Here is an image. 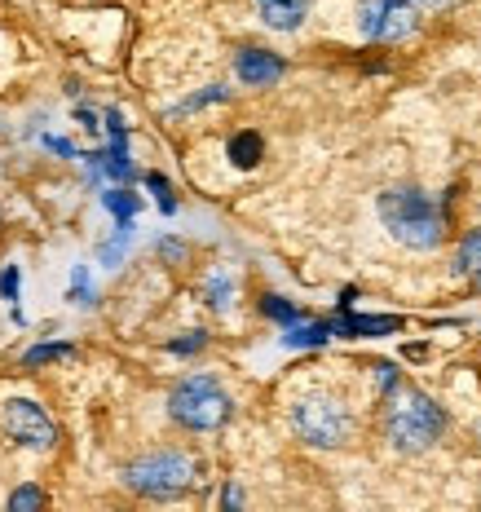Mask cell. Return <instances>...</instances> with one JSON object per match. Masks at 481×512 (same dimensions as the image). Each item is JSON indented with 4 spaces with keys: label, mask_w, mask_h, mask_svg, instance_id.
<instances>
[{
    "label": "cell",
    "mask_w": 481,
    "mask_h": 512,
    "mask_svg": "<svg viewBox=\"0 0 481 512\" xmlns=\"http://www.w3.org/2000/svg\"><path fill=\"white\" fill-rule=\"evenodd\" d=\"M376 212H380L384 230H389L402 248L429 252V248H437V243L446 239L442 208H437L433 195H429V190H420V186H389V190H380Z\"/></svg>",
    "instance_id": "1"
},
{
    "label": "cell",
    "mask_w": 481,
    "mask_h": 512,
    "mask_svg": "<svg viewBox=\"0 0 481 512\" xmlns=\"http://www.w3.org/2000/svg\"><path fill=\"white\" fill-rule=\"evenodd\" d=\"M446 433V411L437 407L429 393L420 389H389V407H384V437L393 451L420 455L442 442Z\"/></svg>",
    "instance_id": "2"
},
{
    "label": "cell",
    "mask_w": 481,
    "mask_h": 512,
    "mask_svg": "<svg viewBox=\"0 0 481 512\" xmlns=\"http://www.w3.org/2000/svg\"><path fill=\"white\" fill-rule=\"evenodd\" d=\"M168 415L190 433H217L230 424L234 398L217 376H186V380L173 384V393H168Z\"/></svg>",
    "instance_id": "3"
},
{
    "label": "cell",
    "mask_w": 481,
    "mask_h": 512,
    "mask_svg": "<svg viewBox=\"0 0 481 512\" xmlns=\"http://www.w3.org/2000/svg\"><path fill=\"white\" fill-rule=\"evenodd\" d=\"M199 482V460L186 451H151L124 468V486L146 499H177Z\"/></svg>",
    "instance_id": "4"
},
{
    "label": "cell",
    "mask_w": 481,
    "mask_h": 512,
    "mask_svg": "<svg viewBox=\"0 0 481 512\" xmlns=\"http://www.w3.org/2000/svg\"><path fill=\"white\" fill-rule=\"evenodd\" d=\"M292 429L305 446H318V451H336V446L349 442L354 433V411L327 389L301 393L292 402Z\"/></svg>",
    "instance_id": "5"
},
{
    "label": "cell",
    "mask_w": 481,
    "mask_h": 512,
    "mask_svg": "<svg viewBox=\"0 0 481 512\" xmlns=\"http://www.w3.org/2000/svg\"><path fill=\"white\" fill-rule=\"evenodd\" d=\"M424 14V0H362L358 5V27L376 45H398V40L415 36Z\"/></svg>",
    "instance_id": "6"
},
{
    "label": "cell",
    "mask_w": 481,
    "mask_h": 512,
    "mask_svg": "<svg viewBox=\"0 0 481 512\" xmlns=\"http://www.w3.org/2000/svg\"><path fill=\"white\" fill-rule=\"evenodd\" d=\"M0 429L14 437L18 446H27V451H53V446H58V424L31 398H9L5 407H0Z\"/></svg>",
    "instance_id": "7"
},
{
    "label": "cell",
    "mask_w": 481,
    "mask_h": 512,
    "mask_svg": "<svg viewBox=\"0 0 481 512\" xmlns=\"http://www.w3.org/2000/svg\"><path fill=\"white\" fill-rule=\"evenodd\" d=\"M283 71H287V62L279 58V53H270V49H239V58H234V76H239L248 89H270V84H279L283 80Z\"/></svg>",
    "instance_id": "8"
},
{
    "label": "cell",
    "mask_w": 481,
    "mask_h": 512,
    "mask_svg": "<svg viewBox=\"0 0 481 512\" xmlns=\"http://www.w3.org/2000/svg\"><path fill=\"white\" fill-rule=\"evenodd\" d=\"M256 14L270 31H296L309 18V0H256Z\"/></svg>",
    "instance_id": "9"
},
{
    "label": "cell",
    "mask_w": 481,
    "mask_h": 512,
    "mask_svg": "<svg viewBox=\"0 0 481 512\" xmlns=\"http://www.w3.org/2000/svg\"><path fill=\"white\" fill-rule=\"evenodd\" d=\"M402 332L398 314H340L336 318V336H393Z\"/></svg>",
    "instance_id": "10"
},
{
    "label": "cell",
    "mask_w": 481,
    "mask_h": 512,
    "mask_svg": "<svg viewBox=\"0 0 481 512\" xmlns=\"http://www.w3.org/2000/svg\"><path fill=\"white\" fill-rule=\"evenodd\" d=\"M336 336V323H292V327H283V345H292V349H314V345H327V340Z\"/></svg>",
    "instance_id": "11"
},
{
    "label": "cell",
    "mask_w": 481,
    "mask_h": 512,
    "mask_svg": "<svg viewBox=\"0 0 481 512\" xmlns=\"http://www.w3.org/2000/svg\"><path fill=\"white\" fill-rule=\"evenodd\" d=\"M226 155H230V164L234 168H256L261 164V155H265V142H261V133H234L230 137V146H226Z\"/></svg>",
    "instance_id": "12"
},
{
    "label": "cell",
    "mask_w": 481,
    "mask_h": 512,
    "mask_svg": "<svg viewBox=\"0 0 481 512\" xmlns=\"http://www.w3.org/2000/svg\"><path fill=\"white\" fill-rule=\"evenodd\" d=\"M203 301H208V309H217V314H226V309L234 305V279L230 274H208V283H203Z\"/></svg>",
    "instance_id": "13"
},
{
    "label": "cell",
    "mask_w": 481,
    "mask_h": 512,
    "mask_svg": "<svg viewBox=\"0 0 481 512\" xmlns=\"http://www.w3.org/2000/svg\"><path fill=\"white\" fill-rule=\"evenodd\" d=\"M455 274H481V230H468L464 234V243H459V252H455Z\"/></svg>",
    "instance_id": "14"
},
{
    "label": "cell",
    "mask_w": 481,
    "mask_h": 512,
    "mask_svg": "<svg viewBox=\"0 0 481 512\" xmlns=\"http://www.w3.org/2000/svg\"><path fill=\"white\" fill-rule=\"evenodd\" d=\"M102 204H106V212H111L115 221H133V217H137V208H142V199H137L133 190L115 186V190H106V195H102Z\"/></svg>",
    "instance_id": "15"
},
{
    "label": "cell",
    "mask_w": 481,
    "mask_h": 512,
    "mask_svg": "<svg viewBox=\"0 0 481 512\" xmlns=\"http://www.w3.org/2000/svg\"><path fill=\"white\" fill-rule=\"evenodd\" d=\"M128 239H133V221H120V226H115V239H106L102 248H98V261H102V265H120Z\"/></svg>",
    "instance_id": "16"
},
{
    "label": "cell",
    "mask_w": 481,
    "mask_h": 512,
    "mask_svg": "<svg viewBox=\"0 0 481 512\" xmlns=\"http://www.w3.org/2000/svg\"><path fill=\"white\" fill-rule=\"evenodd\" d=\"M261 314L265 318H274V323H283V327H292V323H301V309H296L292 301H283V296H261Z\"/></svg>",
    "instance_id": "17"
},
{
    "label": "cell",
    "mask_w": 481,
    "mask_h": 512,
    "mask_svg": "<svg viewBox=\"0 0 481 512\" xmlns=\"http://www.w3.org/2000/svg\"><path fill=\"white\" fill-rule=\"evenodd\" d=\"M76 358V345H31L23 354V367H45V362Z\"/></svg>",
    "instance_id": "18"
},
{
    "label": "cell",
    "mask_w": 481,
    "mask_h": 512,
    "mask_svg": "<svg viewBox=\"0 0 481 512\" xmlns=\"http://www.w3.org/2000/svg\"><path fill=\"white\" fill-rule=\"evenodd\" d=\"M31 508H45V490L40 486H18L9 495V512H31Z\"/></svg>",
    "instance_id": "19"
},
{
    "label": "cell",
    "mask_w": 481,
    "mask_h": 512,
    "mask_svg": "<svg viewBox=\"0 0 481 512\" xmlns=\"http://www.w3.org/2000/svg\"><path fill=\"white\" fill-rule=\"evenodd\" d=\"M71 301L93 305V283H89V270H84V265H76V274H71Z\"/></svg>",
    "instance_id": "20"
},
{
    "label": "cell",
    "mask_w": 481,
    "mask_h": 512,
    "mask_svg": "<svg viewBox=\"0 0 481 512\" xmlns=\"http://www.w3.org/2000/svg\"><path fill=\"white\" fill-rule=\"evenodd\" d=\"M146 186H151L155 195H159V208H164L168 217H173V212H177V199H173V190H168V181L159 177V173H151V177H146Z\"/></svg>",
    "instance_id": "21"
},
{
    "label": "cell",
    "mask_w": 481,
    "mask_h": 512,
    "mask_svg": "<svg viewBox=\"0 0 481 512\" xmlns=\"http://www.w3.org/2000/svg\"><path fill=\"white\" fill-rule=\"evenodd\" d=\"M203 345H208V332H186L181 340H173L168 349H173V354H199Z\"/></svg>",
    "instance_id": "22"
},
{
    "label": "cell",
    "mask_w": 481,
    "mask_h": 512,
    "mask_svg": "<svg viewBox=\"0 0 481 512\" xmlns=\"http://www.w3.org/2000/svg\"><path fill=\"white\" fill-rule=\"evenodd\" d=\"M0 296H5V301H18V265H5V270H0Z\"/></svg>",
    "instance_id": "23"
},
{
    "label": "cell",
    "mask_w": 481,
    "mask_h": 512,
    "mask_svg": "<svg viewBox=\"0 0 481 512\" xmlns=\"http://www.w3.org/2000/svg\"><path fill=\"white\" fill-rule=\"evenodd\" d=\"M221 98H226V89H221V84H208V89H203L199 98H190L181 111H195V106H208V102H221Z\"/></svg>",
    "instance_id": "24"
},
{
    "label": "cell",
    "mask_w": 481,
    "mask_h": 512,
    "mask_svg": "<svg viewBox=\"0 0 481 512\" xmlns=\"http://www.w3.org/2000/svg\"><path fill=\"white\" fill-rule=\"evenodd\" d=\"M159 256H164V261H186V243H177V239H164L159 243Z\"/></svg>",
    "instance_id": "25"
},
{
    "label": "cell",
    "mask_w": 481,
    "mask_h": 512,
    "mask_svg": "<svg viewBox=\"0 0 481 512\" xmlns=\"http://www.w3.org/2000/svg\"><path fill=\"white\" fill-rule=\"evenodd\" d=\"M45 146L49 151H58V155H67V159H80V151L71 142H62V137H45Z\"/></svg>",
    "instance_id": "26"
},
{
    "label": "cell",
    "mask_w": 481,
    "mask_h": 512,
    "mask_svg": "<svg viewBox=\"0 0 481 512\" xmlns=\"http://www.w3.org/2000/svg\"><path fill=\"white\" fill-rule=\"evenodd\" d=\"M221 504H226V508H239V490L226 486V495H221Z\"/></svg>",
    "instance_id": "27"
},
{
    "label": "cell",
    "mask_w": 481,
    "mask_h": 512,
    "mask_svg": "<svg viewBox=\"0 0 481 512\" xmlns=\"http://www.w3.org/2000/svg\"><path fill=\"white\" fill-rule=\"evenodd\" d=\"M424 5H442V0H424Z\"/></svg>",
    "instance_id": "28"
}]
</instances>
